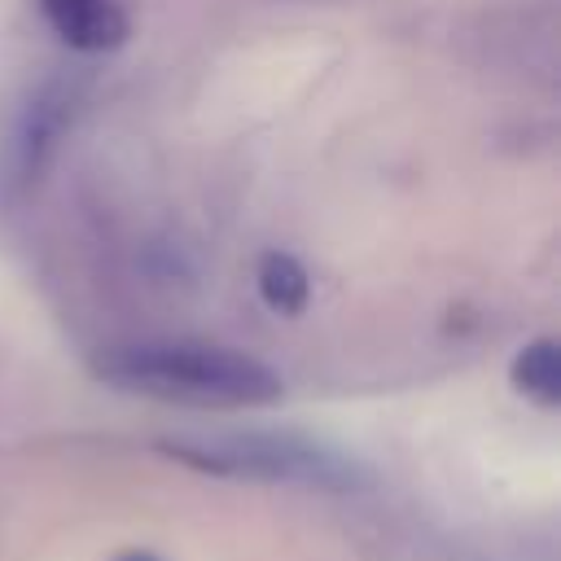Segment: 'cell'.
<instances>
[{"instance_id":"6da1fadb","label":"cell","mask_w":561,"mask_h":561,"mask_svg":"<svg viewBox=\"0 0 561 561\" xmlns=\"http://www.w3.org/2000/svg\"><path fill=\"white\" fill-rule=\"evenodd\" d=\"M96 377L114 390L184 408H259L280 399V377L232 346L210 342H127L96 359Z\"/></svg>"},{"instance_id":"7a4b0ae2","label":"cell","mask_w":561,"mask_h":561,"mask_svg":"<svg viewBox=\"0 0 561 561\" xmlns=\"http://www.w3.org/2000/svg\"><path fill=\"white\" fill-rule=\"evenodd\" d=\"M162 451L188 469L215 478H250V482H289V486H320V491H355L364 486V469L342 451L298 438V434H197V438H167Z\"/></svg>"},{"instance_id":"3957f363","label":"cell","mask_w":561,"mask_h":561,"mask_svg":"<svg viewBox=\"0 0 561 561\" xmlns=\"http://www.w3.org/2000/svg\"><path fill=\"white\" fill-rule=\"evenodd\" d=\"M39 13L75 53H110L127 39V13L118 0H39Z\"/></svg>"},{"instance_id":"277c9868","label":"cell","mask_w":561,"mask_h":561,"mask_svg":"<svg viewBox=\"0 0 561 561\" xmlns=\"http://www.w3.org/2000/svg\"><path fill=\"white\" fill-rule=\"evenodd\" d=\"M70 105H75V101H70V92H61V88H48V92H39V96L26 105V114H22L18 127H13V145H9V180L31 184V180L39 175L48 149L57 145V136H61V127H66V118H70Z\"/></svg>"},{"instance_id":"5b68a950","label":"cell","mask_w":561,"mask_h":561,"mask_svg":"<svg viewBox=\"0 0 561 561\" xmlns=\"http://www.w3.org/2000/svg\"><path fill=\"white\" fill-rule=\"evenodd\" d=\"M517 394H526L539 408H557L561 403V346L552 337H535L513 355L508 368Z\"/></svg>"},{"instance_id":"8992f818","label":"cell","mask_w":561,"mask_h":561,"mask_svg":"<svg viewBox=\"0 0 561 561\" xmlns=\"http://www.w3.org/2000/svg\"><path fill=\"white\" fill-rule=\"evenodd\" d=\"M259 294L276 316H298L307 307L311 280H307V272H302V263L294 254L272 250V254L259 259Z\"/></svg>"},{"instance_id":"52a82bcc","label":"cell","mask_w":561,"mask_h":561,"mask_svg":"<svg viewBox=\"0 0 561 561\" xmlns=\"http://www.w3.org/2000/svg\"><path fill=\"white\" fill-rule=\"evenodd\" d=\"M110 561H162L158 552H149V548H123L118 557H110Z\"/></svg>"}]
</instances>
